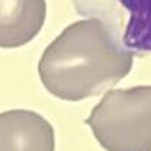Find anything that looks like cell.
Returning <instances> with one entry per match:
<instances>
[{"label":"cell","instance_id":"cell-1","mask_svg":"<svg viewBox=\"0 0 151 151\" xmlns=\"http://www.w3.org/2000/svg\"><path fill=\"white\" fill-rule=\"evenodd\" d=\"M132 64L131 51L118 44L103 22L89 18L68 25L45 48L38 73L51 94L77 102L115 86Z\"/></svg>","mask_w":151,"mask_h":151},{"label":"cell","instance_id":"cell-3","mask_svg":"<svg viewBox=\"0 0 151 151\" xmlns=\"http://www.w3.org/2000/svg\"><path fill=\"white\" fill-rule=\"evenodd\" d=\"M76 12L103 22L121 47L151 52V0H71Z\"/></svg>","mask_w":151,"mask_h":151},{"label":"cell","instance_id":"cell-2","mask_svg":"<svg viewBox=\"0 0 151 151\" xmlns=\"http://www.w3.org/2000/svg\"><path fill=\"white\" fill-rule=\"evenodd\" d=\"M86 124L106 151H151V86L109 90Z\"/></svg>","mask_w":151,"mask_h":151},{"label":"cell","instance_id":"cell-5","mask_svg":"<svg viewBox=\"0 0 151 151\" xmlns=\"http://www.w3.org/2000/svg\"><path fill=\"white\" fill-rule=\"evenodd\" d=\"M45 16V0H0V48L26 45L42 29Z\"/></svg>","mask_w":151,"mask_h":151},{"label":"cell","instance_id":"cell-4","mask_svg":"<svg viewBox=\"0 0 151 151\" xmlns=\"http://www.w3.org/2000/svg\"><path fill=\"white\" fill-rule=\"evenodd\" d=\"M54 150V128L44 116L25 109L0 113V151Z\"/></svg>","mask_w":151,"mask_h":151}]
</instances>
